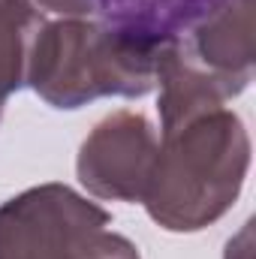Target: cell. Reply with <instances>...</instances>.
<instances>
[{
    "instance_id": "obj_3",
    "label": "cell",
    "mask_w": 256,
    "mask_h": 259,
    "mask_svg": "<svg viewBox=\"0 0 256 259\" xmlns=\"http://www.w3.org/2000/svg\"><path fill=\"white\" fill-rule=\"evenodd\" d=\"M0 259H142L127 235L112 229V214L49 181L0 205Z\"/></svg>"
},
{
    "instance_id": "obj_4",
    "label": "cell",
    "mask_w": 256,
    "mask_h": 259,
    "mask_svg": "<svg viewBox=\"0 0 256 259\" xmlns=\"http://www.w3.org/2000/svg\"><path fill=\"white\" fill-rule=\"evenodd\" d=\"M157 133L142 112L106 115L78 148V184L103 202H142L157 160Z\"/></svg>"
},
{
    "instance_id": "obj_7",
    "label": "cell",
    "mask_w": 256,
    "mask_h": 259,
    "mask_svg": "<svg viewBox=\"0 0 256 259\" xmlns=\"http://www.w3.org/2000/svg\"><path fill=\"white\" fill-rule=\"evenodd\" d=\"M42 12L30 0H0V100L6 103L24 88L27 55L36 30L42 27Z\"/></svg>"
},
{
    "instance_id": "obj_9",
    "label": "cell",
    "mask_w": 256,
    "mask_h": 259,
    "mask_svg": "<svg viewBox=\"0 0 256 259\" xmlns=\"http://www.w3.org/2000/svg\"><path fill=\"white\" fill-rule=\"evenodd\" d=\"M223 259H253V220H247L229 241Z\"/></svg>"
},
{
    "instance_id": "obj_2",
    "label": "cell",
    "mask_w": 256,
    "mask_h": 259,
    "mask_svg": "<svg viewBox=\"0 0 256 259\" xmlns=\"http://www.w3.org/2000/svg\"><path fill=\"white\" fill-rule=\"evenodd\" d=\"M157 49L130 42L94 18L42 21L24 84L52 109L72 112L103 97L139 100L157 88Z\"/></svg>"
},
{
    "instance_id": "obj_8",
    "label": "cell",
    "mask_w": 256,
    "mask_h": 259,
    "mask_svg": "<svg viewBox=\"0 0 256 259\" xmlns=\"http://www.w3.org/2000/svg\"><path fill=\"white\" fill-rule=\"evenodd\" d=\"M39 12L58 18H94V0H30Z\"/></svg>"
},
{
    "instance_id": "obj_10",
    "label": "cell",
    "mask_w": 256,
    "mask_h": 259,
    "mask_svg": "<svg viewBox=\"0 0 256 259\" xmlns=\"http://www.w3.org/2000/svg\"><path fill=\"white\" fill-rule=\"evenodd\" d=\"M3 106H6V103H3V100H0V121H3Z\"/></svg>"
},
{
    "instance_id": "obj_6",
    "label": "cell",
    "mask_w": 256,
    "mask_h": 259,
    "mask_svg": "<svg viewBox=\"0 0 256 259\" xmlns=\"http://www.w3.org/2000/svg\"><path fill=\"white\" fill-rule=\"evenodd\" d=\"M223 0H94V15L109 30L145 49L178 42Z\"/></svg>"
},
{
    "instance_id": "obj_5",
    "label": "cell",
    "mask_w": 256,
    "mask_h": 259,
    "mask_svg": "<svg viewBox=\"0 0 256 259\" xmlns=\"http://www.w3.org/2000/svg\"><path fill=\"white\" fill-rule=\"evenodd\" d=\"M178 46L187 61L223 91L226 100H235L253 81V0H223L187 36L178 39Z\"/></svg>"
},
{
    "instance_id": "obj_1",
    "label": "cell",
    "mask_w": 256,
    "mask_h": 259,
    "mask_svg": "<svg viewBox=\"0 0 256 259\" xmlns=\"http://www.w3.org/2000/svg\"><path fill=\"white\" fill-rule=\"evenodd\" d=\"M250 133L229 106H211L160 124L148 217L166 232H199L217 223L244 190Z\"/></svg>"
}]
</instances>
